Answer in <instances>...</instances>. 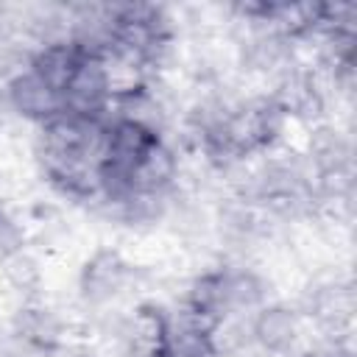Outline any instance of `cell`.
I'll use <instances>...</instances> for the list:
<instances>
[{
	"label": "cell",
	"instance_id": "obj_1",
	"mask_svg": "<svg viewBox=\"0 0 357 357\" xmlns=\"http://www.w3.org/2000/svg\"><path fill=\"white\" fill-rule=\"evenodd\" d=\"M6 100L8 106L22 114L25 120H33L39 126L50 123L64 112V98L61 92L50 89L28 64L6 78Z\"/></svg>",
	"mask_w": 357,
	"mask_h": 357
},
{
	"label": "cell",
	"instance_id": "obj_2",
	"mask_svg": "<svg viewBox=\"0 0 357 357\" xmlns=\"http://www.w3.org/2000/svg\"><path fill=\"white\" fill-rule=\"evenodd\" d=\"M84 50L73 39H56V42H42L39 47L31 50L28 67L56 92H64Z\"/></svg>",
	"mask_w": 357,
	"mask_h": 357
},
{
	"label": "cell",
	"instance_id": "obj_3",
	"mask_svg": "<svg viewBox=\"0 0 357 357\" xmlns=\"http://www.w3.org/2000/svg\"><path fill=\"white\" fill-rule=\"evenodd\" d=\"M301 335L298 315L287 307H265L251 318V337L271 354H284Z\"/></svg>",
	"mask_w": 357,
	"mask_h": 357
},
{
	"label": "cell",
	"instance_id": "obj_4",
	"mask_svg": "<svg viewBox=\"0 0 357 357\" xmlns=\"http://www.w3.org/2000/svg\"><path fill=\"white\" fill-rule=\"evenodd\" d=\"M126 279V265L117 254H100L92 259V265H86V273H84V290L89 298L95 301H106L112 298L120 284Z\"/></svg>",
	"mask_w": 357,
	"mask_h": 357
},
{
	"label": "cell",
	"instance_id": "obj_5",
	"mask_svg": "<svg viewBox=\"0 0 357 357\" xmlns=\"http://www.w3.org/2000/svg\"><path fill=\"white\" fill-rule=\"evenodd\" d=\"M22 240H25L22 226H20L8 212L0 209V265H6V262H11L14 257H20Z\"/></svg>",
	"mask_w": 357,
	"mask_h": 357
}]
</instances>
